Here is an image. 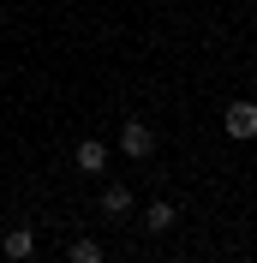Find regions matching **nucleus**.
<instances>
[{
  "label": "nucleus",
  "instance_id": "nucleus-4",
  "mask_svg": "<svg viewBox=\"0 0 257 263\" xmlns=\"http://www.w3.org/2000/svg\"><path fill=\"white\" fill-rule=\"evenodd\" d=\"M72 162H78V174H102V167H108V144H102V138H84V144L72 149Z\"/></svg>",
  "mask_w": 257,
  "mask_h": 263
},
{
  "label": "nucleus",
  "instance_id": "nucleus-2",
  "mask_svg": "<svg viewBox=\"0 0 257 263\" xmlns=\"http://www.w3.org/2000/svg\"><path fill=\"white\" fill-rule=\"evenodd\" d=\"M120 149H126V156H138V162H144L150 149H156V132H150L144 120H126V126H120Z\"/></svg>",
  "mask_w": 257,
  "mask_h": 263
},
{
  "label": "nucleus",
  "instance_id": "nucleus-7",
  "mask_svg": "<svg viewBox=\"0 0 257 263\" xmlns=\"http://www.w3.org/2000/svg\"><path fill=\"white\" fill-rule=\"evenodd\" d=\"M66 263H102V246L96 239H72L66 246Z\"/></svg>",
  "mask_w": 257,
  "mask_h": 263
},
{
  "label": "nucleus",
  "instance_id": "nucleus-5",
  "mask_svg": "<svg viewBox=\"0 0 257 263\" xmlns=\"http://www.w3.org/2000/svg\"><path fill=\"white\" fill-rule=\"evenodd\" d=\"M102 215H108V221H126L132 215V192L126 185H108V192H102Z\"/></svg>",
  "mask_w": 257,
  "mask_h": 263
},
{
  "label": "nucleus",
  "instance_id": "nucleus-3",
  "mask_svg": "<svg viewBox=\"0 0 257 263\" xmlns=\"http://www.w3.org/2000/svg\"><path fill=\"white\" fill-rule=\"evenodd\" d=\"M0 257L30 263V257H36V233H30V228H6V233H0Z\"/></svg>",
  "mask_w": 257,
  "mask_h": 263
},
{
  "label": "nucleus",
  "instance_id": "nucleus-6",
  "mask_svg": "<svg viewBox=\"0 0 257 263\" xmlns=\"http://www.w3.org/2000/svg\"><path fill=\"white\" fill-rule=\"evenodd\" d=\"M174 221H179V210H174V203H144V228H150V233H168Z\"/></svg>",
  "mask_w": 257,
  "mask_h": 263
},
{
  "label": "nucleus",
  "instance_id": "nucleus-1",
  "mask_svg": "<svg viewBox=\"0 0 257 263\" xmlns=\"http://www.w3.org/2000/svg\"><path fill=\"white\" fill-rule=\"evenodd\" d=\"M222 132H227V138H240V144L257 138V102H233V108L222 114Z\"/></svg>",
  "mask_w": 257,
  "mask_h": 263
}]
</instances>
